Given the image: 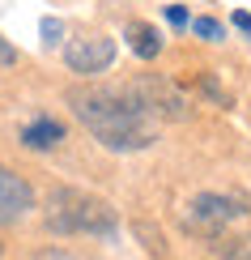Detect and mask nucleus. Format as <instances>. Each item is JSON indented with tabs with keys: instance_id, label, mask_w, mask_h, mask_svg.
Returning a JSON list of instances; mask_svg holds the SVG:
<instances>
[{
	"instance_id": "10",
	"label": "nucleus",
	"mask_w": 251,
	"mask_h": 260,
	"mask_svg": "<svg viewBox=\"0 0 251 260\" xmlns=\"http://www.w3.org/2000/svg\"><path fill=\"white\" fill-rule=\"evenodd\" d=\"M188 26H192L204 43H222V39H226V26H222L217 17H196V21H188Z\"/></svg>"
},
{
	"instance_id": "12",
	"label": "nucleus",
	"mask_w": 251,
	"mask_h": 260,
	"mask_svg": "<svg viewBox=\"0 0 251 260\" xmlns=\"http://www.w3.org/2000/svg\"><path fill=\"white\" fill-rule=\"evenodd\" d=\"M200 90H204V94H209V99H213V103H222V107H230V103H234V99H230V94H226V90H222V85H217L213 77H200Z\"/></svg>"
},
{
	"instance_id": "7",
	"label": "nucleus",
	"mask_w": 251,
	"mask_h": 260,
	"mask_svg": "<svg viewBox=\"0 0 251 260\" xmlns=\"http://www.w3.org/2000/svg\"><path fill=\"white\" fill-rule=\"evenodd\" d=\"M64 141V124L51 120V115H39V120H30L21 128V145L26 149H56Z\"/></svg>"
},
{
	"instance_id": "8",
	"label": "nucleus",
	"mask_w": 251,
	"mask_h": 260,
	"mask_svg": "<svg viewBox=\"0 0 251 260\" xmlns=\"http://www.w3.org/2000/svg\"><path fill=\"white\" fill-rule=\"evenodd\" d=\"M128 47H132L140 60H158L162 47H166V39H162V30L149 26V21H132V26H128Z\"/></svg>"
},
{
	"instance_id": "4",
	"label": "nucleus",
	"mask_w": 251,
	"mask_h": 260,
	"mask_svg": "<svg viewBox=\"0 0 251 260\" xmlns=\"http://www.w3.org/2000/svg\"><path fill=\"white\" fill-rule=\"evenodd\" d=\"M64 64L81 77H98L115 64V43L106 35H81L73 43H64Z\"/></svg>"
},
{
	"instance_id": "16",
	"label": "nucleus",
	"mask_w": 251,
	"mask_h": 260,
	"mask_svg": "<svg viewBox=\"0 0 251 260\" xmlns=\"http://www.w3.org/2000/svg\"><path fill=\"white\" fill-rule=\"evenodd\" d=\"M230 21H234V26H238V30H247V35H251V13H243V9H238V13H234Z\"/></svg>"
},
{
	"instance_id": "1",
	"label": "nucleus",
	"mask_w": 251,
	"mask_h": 260,
	"mask_svg": "<svg viewBox=\"0 0 251 260\" xmlns=\"http://www.w3.org/2000/svg\"><path fill=\"white\" fill-rule=\"evenodd\" d=\"M68 107L85 124V133L111 154H136L158 141V115L132 94V85L128 90L85 85V90L68 94Z\"/></svg>"
},
{
	"instance_id": "15",
	"label": "nucleus",
	"mask_w": 251,
	"mask_h": 260,
	"mask_svg": "<svg viewBox=\"0 0 251 260\" xmlns=\"http://www.w3.org/2000/svg\"><path fill=\"white\" fill-rule=\"evenodd\" d=\"M0 64H17V47H13L5 35H0Z\"/></svg>"
},
{
	"instance_id": "11",
	"label": "nucleus",
	"mask_w": 251,
	"mask_h": 260,
	"mask_svg": "<svg viewBox=\"0 0 251 260\" xmlns=\"http://www.w3.org/2000/svg\"><path fill=\"white\" fill-rule=\"evenodd\" d=\"M39 30H43V43H47V47H56V43L64 39V26H60L56 17H43V26H39Z\"/></svg>"
},
{
	"instance_id": "6",
	"label": "nucleus",
	"mask_w": 251,
	"mask_h": 260,
	"mask_svg": "<svg viewBox=\"0 0 251 260\" xmlns=\"http://www.w3.org/2000/svg\"><path fill=\"white\" fill-rule=\"evenodd\" d=\"M34 209V188L17 175V171L0 167V226H13Z\"/></svg>"
},
{
	"instance_id": "14",
	"label": "nucleus",
	"mask_w": 251,
	"mask_h": 260,
	"mask_svg": "<svg viewBox=\"0 0 251 260\" xmlns=\"http://www.w3.org/2000/svg\"><path fill=\"white\" fill-rule=\"evenodd\" d=\"M166 21H170V26H179V30H183V26H188L192 17H188V9H183V5H166Z\"/></svg>"
},
{
	"instance_id": "9",
	"label": "nucleus",
	"mask_w": 251,
	"mask_h": 260,
	"mask_svg": "<svg viewBox=\"0 0 251 260\" xmlns=\"http://www.w3.org/2000/svg\"><path fill=\"white\" fill-rule=\"evenodd\" d=\"M217 256H222V260H251V235H243V239H226V243H217Z\"/></svg>"
},
{
	"instance_id": "13",
	"label": "nucleus",
	"mask_w": 251,
	"mask_h": 260,
	"mask_svg": "<svg viewBox=\"0 0 251 260\" xmlns=\"http://www.w3.org/2000/svg\"><path fill=\"white\" fill-rule=\"evenodd\" d=\"M136 235H145V247H149V252H158V256L166 252V247H162V235H158V231H149L145 222H136Z\"/></svg>"
},
{
	"instance_id": "5",
	"label": "nucleus",
	"mask_w": 251,
	"mask_h": 260,
	"mask_svg": "<svg viewBox=\"0 0 251 260\" xmlns=\"http://www.w3.org/2000/svg\"><path fill=\"white\" fill-rule=\"evenodd\" d=\"M132 94L154 115H166V120H183V115H188V94H183L174 81H166L162 73H145V77L132 85Z\"/></svg>"
},
{
	"instance_id": "3",
	"label": "nucleus",
	"mask_w": 251,
	"mask_h": 260,
	"mask_svg": "<svg viewBox=\"0 0 251 260\" xmlns=\"http://www.w3.org/2000/svg\"><path fill=\"white\" fill-rule=\"evenodd\" d=\"M251 213V201L238 192H200L183 209V231L200 235V239H226L230 226H238Z\"/></svg>"
},
{
	"instance_id": "2",
	"label": "nucleus",
	"mask_w": 251,
	"mask_h": 260,
	"mask_svg": "<svg viewBox=\"0 0 251 260\" xmlns=\"http://www.w3.org/2000/svg\"><path fill=\"white\" fill-rule=\"evenodd\" d=\"M43 222L56 235H98V239H111L119 231V213L102 197L81 192V188H56L47 197Z\"/></svg>"
}]
</instances>
